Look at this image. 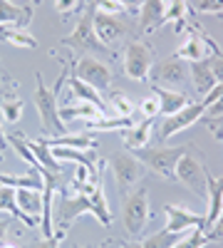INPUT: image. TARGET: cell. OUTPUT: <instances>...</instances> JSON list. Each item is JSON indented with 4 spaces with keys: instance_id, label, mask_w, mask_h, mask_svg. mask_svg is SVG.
Masks as SVG:
<instances>
[{
    "instance_id": "6da1fadb",
    "label": "cell",
    "mask_w": 223,
    "mask_h": 248,
    "mask_svg": "<svg viewBox=\"0 0 223 248\" xmlns=\"http://www.w3.org/2000/svg\"><path fill=\"white\" fill-rule=\"evenodd\" d=\"M35 82H37V87H35V107H37V114H40V124H43V129L50 139L55 137H65L70 134L67 129V124L65 119L59 117V102H57V92L52 87L45 85V79L43 75H35Z\"/></svg>"
},
{
    "instance_id": "7a4b0ae2",
    "label": "cell",
    "mask_w": 223,
    "mask_h": 248,
    "mask_svg": "<svg viewBox=\"0 0 223 248\" xmlns=\"http://www.w3.org/2000/svg\"><path fill=\"white\" fill-rule=\"evenodd\" d=\"M85 214H92L94 216V203L87 194H67L62 191L55 201V238L57 241H65L67 238V231L70 226Z\"/></svg>"
},
{
    "instance_id": "3957f363",
    "label": "cell",
    "mask_w": 223,
    "mask_h": 248,
    "mask_svg": "<svg viewBox=\"0 0 223 248\" xmlns=\"http://www.w3.org/2000/svg\"><path fill=\"white\" fill-rule=\"evenodd\" d=\"M149 216H151L149 189L147 186H134V189L124 196V203H121V223H124V231L132 238H139L147 231Z\"/></svg>"
},
{
    "instance_id": "277c9868",
    "label": "cell",
    "mask_w": 223,
    "mask_h": 248,
    "mask_svg": "<svg viewBox=\"0 0 223 248\" xmlns=\"http://www.w3.org/2000/svg\"><path fill=\"white\" fill-rule=\"evenodd\" d=\"M186 149L189 147H144V149H139L134 154L154 174L176 181V164H178L181 156L186 154Z\"/></svg>"
},
{
    "instance_id": "5b68a950",
    "label": "cell",
    "mask_w": 223,
    "mask_h": 248,
    "mask_svg": "<svg viewBox=\"0 0 223 248\" xmlns=\"http://www.w3.org/2000/svg\"><path fill=\"white\" fill-rule=\"evenodd\" d=\"M94 10H97V8L89 5L82 15H79L74 30L62 40V45L74 47V50H87V55H92V52L107 55V52H109V47L102 43V40H99V35H97V30H94Z\"/></svg>"
},
{
    "instance_id": "8992f818",
    "label": "cell",
    "mask_w": 223,
    "mask_h": 248,
    "mask_svg": "<svg viewBox=\"0 0 223 248\" xmlns=\"http://www.w3.org/2000/svg\"><path fill=\"white\" fill-rule=\"evenodd\" d=\"M154 65H156L154 50L147 43H141V40H129L124 47V57H121L124 75L134 82H147L151 77Z\"/></svg>"
},
{
    "instance_id": "52a82bcc",
    "label": "cell",
    "mask_w": 223,
    "mask_h": 248,
    "mask_svg": "<svg viewBox=\"0 0 223 248\" xmlns=\"http://www.w3.org/2000/svg\"><path fill=\"white\" fill-rule=\"evenodd\" d=\"M109 169L114 174V181L119 186V191L124 196L141 181V176H144V164L136 159L134 152H117V154H112Z\"/></svg>"
},
{
    "instance_id": "ba28073f",
    "label": "cell",
    "mask_w": 223,
    "mask_h": 248,
    "mask_svg": "<svg viewBox=\"0 0 223 248\" xmlns=\"http://www.w3.org/2000/svg\"><path fill=\"white\" fill-rule=\"evenodd\" d=\"M206 112H208V105H206L204 99H201V102H189L184 109H178V112L169 114L164 122H161V127H159V139L166 141V139L181 134L184 129H189V127H193V124H198L201 119L206 117Z\"/></svg>"
},
{
    "instance_id": "9c48e42d",
    "label": "cell",
    "mask_w": 223,
    "mask_h": 248,
    "mask_svg": "<svg viewBox=\"0 0 223 248\" xmlns=\"http://www.w3.org/2000/svg\"><path fill=\"white\" fill-rule=\"evenodd\" d=\"M206 179H208V171L204 167V161H201L191 149H186V154L176 164V181L181 186H186V189H191L196 196L206 199Z\"/></svg>"
},
{
    "instance_id": "30bf717a",
    "label": "cell",
    "mask_w": 223,
    "mask_h": 248,
    "mask_svg": "<svg viewBox=\"0 0 223 248\" xmlns=\"http://www.w3.org/2000/svg\"><path fill=\"white\" fill-rule=\"evenodd\" d=\"M74 77L82 79L85 85L104 92L109 85H112V70L107 62L97 60L94 55H82L77 62H74Z\"/></svg>"
},
{
    "instance_id": "8fae6325",
    "label": "cell",
    "mask_w": 223,
    "mask_h": 248,
    "mask_svg": "<svg viewBox=\"0 0 223 248\" xmlns=\"http://www.w3.org/2000/svg\"><path fill=\"white\" fill-rule=\"evenodd\" d=\"M164 216H166V226L164 229L171 233H189L193 229H204L206 231V216L204 214H193L189 209L178 203H166L164 206Z\"/></svg>"
},
{
    "instance_id": "7c38bea8",
    "label": "cell",
    "mask_w": 223,
    "mask_h": 248,
    "mask_svg": "<svg viewBox=\"0 0 223 248\" xmlns=\"http://www.w3.org/2000/svg\"><path fill=\"white\" fill-rule=\"evenodd\" d=\"M94 30H97L99 40L109 47V45L117 43V40L124 37L127 25L119 20V15H109V13H102V10H94Z\"/></svg>"
},
{
    "instance_id": "4fadbf2b",
    "label": "cell",
    "mask_w": 223,
    "mask_h": 248,
    "mask_svg": "<svg viewBox=\"0 0 223 248\" xmlns=\"http://www.w3.org/2000/svg\"><path fill=\"white\" fill-rule=\"evenodd\" d=\"M221 211H223V176L216 179L208 174V179H206V214H204L206 216V233L213 229Z\"/></svg>"
},
{
    "instance_id": "5bb4252c",
    "label": "cell",
    "mask_w": 223,
    "mask_h": 248,
    "mask_svg": "<svg viewBox=\"0 0 223 248\" xmlns=\"http://www.w3.org/2000/svg\"><path fill=\"white\" fill-rule=\"evenodd\" d=\"M166 8H164V0H144V5L139 10V30L149 35L156 32L161 25H166Z\"/></svg>"
},
{
    "instance_id": "9a60e30c",
    "label": "cell",
    "mask_w": 223,
    "mask_h": 248,
    "mask_svg": "<svg viewBox=\"0 0 223 248\" xmlns=\"http://www.w3.org/2000/svg\"><path fill=\"white\" fill-rule=\"evenodd\" d=\"M151 72H154V79H159V82L181 85V82L189 79V62H184V60H178L176 55H171L164 62H159Z\"/></svg>"
},
{
    "instance_id": "2e32d148",
    "label": "cell",
    "mask_w": 223,
    "mask_h": 248,
    "mask_svg": "<svg viewBox=\"0 0 223 248\" xmlns=\"http://www.w3.org/2000/svg\"><path fill=\"white\" fill-rule=\"evenodd\" d=\"M32 20V5H17L15 0H0V28H3L5 23L15 25V28H23L30 25Z\"/></svg>"
},
{
    "instance_id": "e0dca14e",
    "label": "cell",
    "mask_w": 223,
    "mask_h": 248,
    "mask_svg": "<svg viewBox=\"0 0 223 248\" xmlns=\"http://www.w3.org/2000/svg\"><path fill=\"white\" fill-rule=\"evenodd\" d=\"M189 77H191L198 94H208L218 85L216 75H213V67H211V57L201 60V62H189Z\"/></svg>"
},
{
    "instance_id": "ac0fdd59",
    "label": "cell",
    "mask_w": 223,
    "mask_h": 248,
    "mask_svg": "<svg viewBox=\"0 0 223 248\" xmlns=\"http://www.w3.org/2000/svg\"><path fill=\"white\" fill-rule=\"evenodd\" d=\"M151 92L159 99V114H164V117H169V114H174L178 109H184L189 102H191L184 92L166 90V87H161V85H151Z\"/></svg>"
},
{
    "instance_id": "d6986e66",
    "label": "cell",
    "mask_w": 223,
    "mask_h": 248,
    "mask_svg": "<svg viewBox=\"0 0 223 248\" xmlns=\"http://www.w3.org/2000/svg\"><path fill=\"white\" fill-rule=\"evenodd\" d=\"M151 129H154V119H141L136 122L134 127L124 129L121 132V139H124V147L129 152H139V149H144L149 139H151Z\"/></svg>"
},
{
    "instance_id": "ffe728a7",
    "label": "cell",
    "mask_w": 223,
    "mask_h": 248,
    "mask_svg": "<svg viewBox=\"0 0 223 248\" xmlns=\"http://www.w3.org/2000/svg\"><path fill=\"white\" fill-rule=\"evenodd\" d=\"M65 85L70 87V99H67V105H70V102H89V105H94V107H99V109H107V105H104L102 94H99V90H94V87L85 85L82 79H77V77H67Z\"/></svg>"
},
{
    "instance_id": "44dd1931",
    "label": "cell",
    "mask_w": 223,
    "mask_h": 248,
    "mask_svg": "<svg viewBox=\"0 0 223 248\" xmlns=\"http://www.w3.org/2000/svg\"><path fill=\"white\" fill-rule=\"evenodd\" d=\"M15 199H17L20 211L28 214L35 221H40V216H43V203H45L43 191H37V189H15Z\"/></svg>"
},
{
    "instance_id": "7402d4cb",
    "label": "cell",
    "mask_w": 223,
    "mask_h": 248,
    "mask_svg": "<svg viewBox=\"0 0 223 248\" xmlns=\"http://www.w3.org/2000/svg\"><path fill=\"white\" fill-rule=\"evenodd\" d=\"M59 117L65 122L67 119H82V122H92V119H102L104 109H99L89 102H70V105H59Z\"/></svg>"
},
{
    "instance_id": "603a6c76",
    "label": "cell",
    "mask_w": 223,
    "mask_h": 248,
    "mask_svg": "<svg viewBox=\"0 0 223 248\" xmlns=\"http://www.w3.org/2000/svg\"><path fill=\"white\" fill-rule=\"evenodd\" d=\"M178 60H184V62H201V60H206L211 57L206 45H204V40H201L198 30L196 32H189V37L184 40V45H181L176 52H174Z\"/></svg>"
},
{
    "instance_id": "cb8c5ba5",
    "label": "cell",
    "mask_w": 223,
    "mask_h": 248,
    "mask_svg": "<svg viewBox=\"0 0 223 248\" xmlns=\"http://www.w3.org/2000/svg\"><path fill=\"white\" fill-rule=\"evenodd\" d=\"M0 214H10L13 218H20L28 229H35V226L40 223V221H35V218H30L28 214H23L17 209V199H15V189L13 186H3L0 184Z\"/></svg>"
},
{
    "instance_id": "d4e9b609",
    "label": "cell",
    "mask_w": 223,
    "mask_h": 248,
    "mask_svg": "<svg viewBox=\"0 0 223 248\" xmlns=\"http://www.w3.org/2000/svg\"><path fill=\"white\" fill-rule=\"evenodd\" d=\"M25 141H28L30 152L35 154V159L40 161V167H45V169L52 171V174H57L59 169H62V164L55 159L52 147H50V141H47V139H25Z\"/></svg>"
},
{
    "instance_id": "484cf974",
    "label": "cell",
    "mask_w": 223,
    "mask_h": 248,
    "mask_svg": "<svg viewBox=\"0 0 223 248\" xmlns=\"http://www.w3.org/2000/svg\"><path fill=\"white\" fill-rule=\"evenodd\" d=\"M0 43L13 45V47H25V50H35L37 47V37L30 35L23 28H15V25H3L0 28Z\"/></svg>"
},
{
    "instance_id": "4316f807",
    "label": "cell",
    "mask_w": 223,
    "mask_h": 248,
    "mask_svg": "<svg viewBox=\"0 0 223 248\" xmlns=\"http://www.w3.org/2000/svg\"><path fill=\"white\" fill-rule=\"evenodd\" d=\"M55 159L62 164V161H74V164H85V167H94L99 161L94 149H72V147H52Z\"/></svg>"
},
{
    "instance_id": "83f0119b",
    "label": "cell",
    "mask_w": 223,
    "mask_h": 248,
    "mask_svg": "<svg viewBox=\"0 0 223 248\" xmlns=\"http://www.w3.org/2000/svg\"><path fill=\"white\" fill-rule=\"evenodd\" d=\"M134 124H136L134 117H102V119L85 122V129L87 132H124L134 127Z\"/></svg>"
},
{
    "instance_id": "f1b7e54d",
    "label": "cell",
    "mask_w": 223,
    "mask_h": 248,
    "mask_svg": "<svg viewBox=\"0 0 223 248\" xmlns=\"http://www.w3.org/2000/svg\"><path fill=\"white\" fill-rule=\"evenodd\" d=\"M50 147H72V149H94V137L89 132H82V134H65V137H55V139H47Z\"/></svg>"
},
{
    "instance_id": "f546056e",
    "label": "cell",
    "mask_w": 223,
    "mask_h": 248,
    "mask_svg": "<svg viewBox=\"0 0 223 248\" xmlns=\"http://www.w3.org/2000/svg\"><path fill=\"white\" fill-rule=\"evenodd\" d=\"M208 241L211 238H208V233L204 229H193V231H189L184 236H178V241L171 248H204Z\"/></svg>"
},
{
    "instance_id": "4dcf8cb0",
    "label": "cell",
    "mask_w": 223,
    "mask_h": 248,
    "mask_svg": "<svg viewBox=\"0 0 223 248\" xmlns=\"http://www.w3.org/2000/svg\"><path fill=\"white\" fill-rule=\"evenodd\" d=\"M0 109H3V122L5 124H17L23 117V99L17 97H5L0 102Z\"/></svg>"
},
{
    "instance_id": "1f68e13d",
    "label": "cell",
    "mask_w": 223,
    "mask_h": 248,
    "mask_svg": "<svg viewBox=\"0 0 223 248\" xmlns=\"http://www.w3.org/2000/svg\"><path fill=\"white\" fill-rule=\"evenodd\" d=\"M164 8H166V23H176L178 28L184 25L186 20V0H164Z\"/></svg>"
},
{
    "instance_id": "d6a6232c",
    "label": "cell",
    "mask_w": 223,
    "mask_h": 248,
    "mask_svg": "<svg viewBox=\"0 0 223 248\" xmlns=\"http://www.w3.org/2000/svg\"><path fill=\"white\" fill-rule=\"evenodd\" d=\"M181 236H184V233H181ZM176 241H178V233H171L166 229H161L159 233H151L149 238L141 241V246H144V248H171Z\"/></svg>"
},
{
    "instance_id": "836d02e7",
    "label": "cell",
    "mask_w": 223,
    "mask_h": 248,
    "mask_svg": "<svg viewBox=\"0 0 223 248\" xmlns=\"http://www.w3.org/2000/svg\"><path fill=\"white\" fill-rule=\"evenodd\" d=\"M109 105L117 112V117H134V102L124 92H112L109 94Z\"/></svg>"
},
{
    "instance_id": "e575fe53",
    "label": "cell",
    "mask_w": 223,
    "mask_h": 248,
    "mask_svg": "<svg viewBox=\"0 0 223 248\" xmlns=\"http://www.w3.org/2000/svg\"><path fill=\"white\" fill-rule=\"evenodd\" d=\"M196 10L204 15H223V0H196Z\"/></svg>"
},
{
    "instance_id": "d590c367",
    "label": "cell",
    "mask_w": 223,
    "mask_h": 248,
    "mask_svg": "<svg viewBox=\"0 0 223 248\" xmlns=\"http://www.w3.org/2000/svg\"><path fill=\"white\" fill-rule=\"evenodd\" d=\"M97 10H102V13H109V15H121L124 13V8H121L119 0H99V3H92Z\"/></svg>"
},
{
    "instance_id": "8d00e7d4",
    "label": "cell",
    "mask_w": 223,
    "mask_h": 248,
    "mask_svg": "<svg viewBox=\"0 0 223 248\" xmlns=\"http://www.w3.org/2000/svg\"><path fill=\"white\" fill-rule=\"evenodd\" d=\"M55 8L59 15H70L82 8V0H55Z\"/></svg>"
},
{
    "instance_id": "74e56055",
    "label": "cell",
    "mask_w": 223,
    "mask_h": 248,
    "mask_svg": "<svg viewBox=\"0 0 223 248\" xmlns=\"http://www.w3.org/2000/svg\"><path fill=\"white\" fill-rule=\"evenodd\" d=\"M141 114H144V119H154L159 114V99L156 97L141 99Z\"/></svg>"
},
{
    "instance_id": "f35d334b",
    "label": "cell",
    "mask_w": 223,
    "mask_h": 248,
    "mask_svg": "<svg viewBox=\"0 0 223 248\" xmlns=\"http://www.w3.org/2000/svg\"><path fill=\"white\" fill-rule=\"evenodd\" d=\"M208 238H211V241H221V238H223V211H221L218 221L213 223V229L208 231Z\"/></svg>"
},
{
    "instance_id": "ab89813d",
    "label": "cell",
    "mask_w": 223,
    "mask_h": 248,
    "mask_svg": "<svg viewBox=\"0 0 223 248\" xmlns=\"http://www.w3.org/2000/svg\"><path fill=\"white\" fill-rule=\"evenodd\" d=\"M121 8H124V13H139L141 5H144V0H119Z\"/></svg>"
},
{
    "instance_id": "60d3db41",
    "label": "cell",
    "mask_w": 223,
    "mask_h": 248,
    "mask_svg": "<svg viewBox=\"0 0 223 248\" xmlns=\"http://www.w3.org/2000/svg\"><path fill=\"white\" fill-rule=\"evenodd\" d=\"M30 248H59V241L57 238H43V241L32 243Z\"/></svg>"
},
{
    "instance_id": "b9f144b4",
    "label": "cell",
    "mask_w": 223,
    "mask_h": 248,
    "mask_svg": "<svg viewBox=\"0 0 223 248\" xmlns=\"http://www.w3.org/2000/svg\"><path fill=\"white\" fill-rule=\"evenodd\" d=\"M8 229H10V221L0 216V241H5V236H8Z\"/></svg>"
},
{
    "instance_id": "7bdbcfd3",
    "label": "cell",
    "mask_w": 223,
    "mask_h": 248,
    "mask_svg": "<svg viewBox=\"0 0 223 248\" xmlns=\"http://www.w3.org/2000/svg\"><path fill=\"white\" fill-rule=\"evenodd\" d=\"M119 248H144L141 241H119Z\"/></svg>"
},
{
    "instance_id": "ee69618b",
    "label": "cell",
    "mask_w": 223,
    "mask_h": 248,
    "mask_svg": "<svg viewBox=\"0 0 223 248\" xmlns=\"http://www.w3.org/2000/svg\"><path fill=\"white\" fill-rule=\"evenodd\" d=\"M8 147V137H5V129H3V124H0V152H3Z\"/></svg>"
},
{
    "instance_id": "f6af8a7d",
    "label": "cell",
    "mask_w": 223,
    "mask_h": 248,
    "mask_svg": "<svg viewBox=\"0 0 223 248\" xmlns=\"http://www.w3.org/2000/svg\"><path fill=\"white\" fill-rule=\"evenodd\" d=\"M0 248H17L15 243H8V241H0Z\"/></svg>"
},
{
    "instance_id": "bcb514c9",
    "label": "cell",
    "mask_w": 223,
    "mask_h": 248,
    "mask_svg": "<svg viewBox=\"0 0 223 248\" xmlns=\"http://www.w3.org/2000/svg\"><path fill=\"white\" fill-rule=\"evenodd\" d=\"M70 248H92V246H77V243H70Z\"/></svg>"
},
{
    "instance_id": "7dc6e473",
    "label": "cell",
    "mask_w": 223,
    "mask_h": 248,
    "mask_svg": "<svg viewBox=\"0 0 223 248\" xmlns=\"http://www.w3.org/2000/svg\"><path fill=\"white\" fill-rule=\"evenodd\" d=\"M92 3H99V0H92Z\"/></svg>"
}]
</instances>
